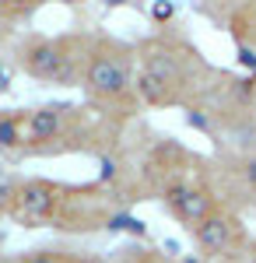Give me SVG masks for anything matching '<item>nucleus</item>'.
<instances>
[{"label":"nucleus","mask_w":256,"mask_h":263,"mask_svg":"<svg viewBox=\"0 0 256 263\" xmlns=\"http://www.w3.org/2000/svg\"><path fill=\"white\" fill-rule=\"evenodd\" d=\"M193 235H197L200 256H207V260H221V256H228V253L242 242V228H239V221L232 218V214H225V211L207 214V218L193 228Z\"/></svg>","instance_id":"1"},{"label":"nucleus","mask_w":256,"mask_h":263,"mask_svg":"<svg viewBox=\"0 0 256 263\" xmlns=\"http://www.w3.org/2000/svg\"><path fill=\"white\" fill-rule=\"evenodd\" d=\"M165 203H169V211H172L186 228H197L207 214L217 211L214 197H211L207 190L193 186V182H172V186H165Z\"/></svg>","instance_id":"2"},{"label":"nucleus","mask_w":256,"mask_h":263,"mask_svg":"<svg viewBox=\"0 0 256 263\" xmlns=\"http://www.w3.org/2000/svg\"><path fill=\"white\" fill-rule=\"evenodd\" d=\"M84 81H88V91L105 95V99H119V95H126V91H130V70H126V63L119 60V57L102 53V57L92 60Z\"/></svg>","instance_id":"3"},{"label":"nucleus","mask_w":256,"mask_h":263,"mask_svg":"<svg viewBox=\"0 0 256 263\" xmlns=\"http://www.w3.org/2000/svg\"><path fill=\"white\" fill-rule=\"evenodd\" d=\"M28 74H35L42 81H74V67L70 60L63 57V49H60L57 42H39V46H32L28 53Z\"/></svg>","instance_id":"4"},{"label":"nucleus","mask_w":256,"mask_h":263,"mask_svg":"<svg viewBox=\"0 0 256 263\" xmlns=\"http://www.w3.org/2000/svg\"><path fill=\"white\" fill-rule=\"evenodd\" d=\"M18 207H21V218L39 221L46 214H53V207H57V190H53L49 182H25L18 190Z\"/></svg>","instance_id":"5"},{"label":"nucleus","mask_w":256,"mask_h":263,"mask_svg":"<svg viewBox=\"0 0 256 263\" xmlns=\"http://www.w3.org/2000/svg\"><path fill=\"white\" fill-rule=\"evenodd\" d=\"M144 70H151L158 81L169 88V95H172L179 84H182V63H179L176 53H165V49L151 53V57H148V63H144Z\"/></svg>","instance_id":"6"},{"label":"nucleus","mask_w":256,"mask_h":263,"mask_svg":"<svg viewBox=\"0 0 256 263\" xmlns=\"http://www.w3.org/2000/svg\"><path fill=\"white\" fill-rule=\"evenodd\" d=\"M60 126H63V112H60L57 105H42V109H35L28 116V134L35 141H53L60 134Z\"/></svg>","instance_id":"7"},{"label":"nucleus","mask_w":256,"mask_h":263,"mask_svg":"<svg viewBox=\"0 0 256 263\" xmlns=\"http://www.w3.org/2000/svg\"><path fill=\"white\" fill-rule=\"evenodd\" d=\"M137 95L148 102V105H161V102L172 99V95H169V88L158 81L151 70H140V74H137Z\"/></svg>","instance_id":"8"},{"label":"nucleus","mask_w":256,"mask_h":263,"mask_svg":"<svg viewBox=\"0 0 256 263\" xmlns=\"http://www.w3.org/2000/svg\"><path fill=\"white\" fill-rule=\"evenodd\" d=\"M18 141H21L18 120H11V116H0V151H11V147H18Z\"/></svg>","instance_id":"9"},{"label":"nucleus","mask_w":256,"mask_h":263,"mask_svg":"<svg viewBox=\"0 0 256 263\" xmlns=\"http://www.w3.org/2000/svg\"><path fill=\"white\" fill-rule=\"evenodd\" d=\"M239 179H242L246 190L256 193V151H246V155L239 158Z\"/></svg>","instance_id":"10"},{"label":"nucleus","mask_w":256,"mask_h":263,"mask_svg":"<svg viewBox=\"0 0 256 263\" xmlns=\"http://www.w3.org/2000/svg\"><path fill=\"white\" fill-rule=\"evenodd\" d=\"M105 228H109V232H134V235H144V221H140V218H130V214H116V218H109Z\"/></svg>","instance_id":"11"},{"label":"nucleus","mask_w":256,"mask_h":263,"mask_svg":"<svg viewBox=\"0 0 256 263\" xmlns=\"http://www.w3.org/2000/svg\"><path fill=\"white\" fill-rule=\"evenodd\" d=\"M151 18H155V21H172V18H176V4H172V0H155Z\"/></svg>","instance_id":"12"},{"label":"nucleus","mask_w":256,"mask_h":263,"mask_svg":"<svg viewBox=\"0 0 256 263\" xmlns=\"http://www.w3.org/2000/svg\"><path fill=\"white\" fill-rule=\"evenodd\" d=\"M186 123H190L193 130H204V134L211 130V116H207L204 109H190V116H186Z\"/></svg>","instance_id":"13"},{"label":"nucleus","mask_w":256,"mask_h":263,"mask_svg":"<svg viewBox=\"0 0 256 263\" xmlns=\"http://www.w3.org/2000/svg\"><path fill=\"white\" fill-rule=\"evenodd\" d=\"M11 200H14V186H11V179L0 172V211H4V207H7Z\"/></svg>","instance_id":"14"},{"label":"nucleus","mask_w":256,"mask_h":263,"mask_svg":"<svg viewBox=\"0 0 256 263\" xmlns=\"http://www.w3.org/2000/svg\"><path fill=\"white\" fill-rule=\"evenodd\" d=\"M116 176V162L113 158H102V179H113Z\"/></svg>","instance_id":"15"},{"label":"nucleus","mask_w":256,"mask_h":263,"mask_svg":"<svg viewBox=\"0 0 256 263\" xmlns=\"http://www.w3.org/2000/svg\"><path fill=\"white\" fill-rule=\"evenodd\" d=\"M28 263H60V260H53V256H46V253H39V256H32Z\"/></svg>","instance_id":"16"},{"label":"nucleus","mask_w":256,"mask_h":263,"mask_svg":"<svg viewBox=\"0 0 256 263\" xmlns=\"http://www.w3.org/2000/svg\"><path fill=\"white\" fill-rule=\"evenodd\" d=\"M204 260H207V256H179L176 263H204Z\"/></svg>","instance_id":"17"},{"label":"nucleus","mask_w":256,"mask_h":263,"mask_svg":"<svg viewBox=\"0 0 256 263\" xmlns=\"http://www.w3.org/2000/svg\"><path fill=\"white\" fill-rule=\"evenodd\" d=\"M249 263H256V242L249 246Z\"/></svg>","instance_id":"18"},{"label":"nucleus","mask_w":256,"mask_h":263,"mask_svg":"<svg viewBox=\"0 0 256 263\" xmlns=\"http://www.w3.org/2000/svg\"><path fill=\"white\" fill-rule=\"evenodd\" d=\"M109 7H119V4H130V0H105Z\"/></svg>","instance_id":"19"},{"label":"nucleus","mask_w":256,"mask_h":263,"mask_svg":"<svg viewBox=\"0 0 256 263\" xmlns=\"http://www.w3.org/2000/svg\"><path fill=\"white\" fill-rule=\"evenodd\" d=\"M4 4H14V7H21V4H28V0H4Z\"/></svg>","instance_id":"20"},{"label":"nucleus","mask_w":256,"mask_h":263,"mask_svg":"<svg viewBox=\"0 0 256 263\" xmlns=\"http://www.w3.org/2000/svg\"><path fill=\"white\" fill-rule=\"evenodd\" d=\"M217 4H239V0H217Z\"/></svg>","instance_id":"21"},{"label":"nucleus","mask_w":256,"mask_h":263,"mask_svg":"<svg viewBox=\"0 0 256 263\" xmlns=\"http://www.w3.org/2000/svg\"><path fill=\"white\" fill-rule=\"evenodd\" d=\"M63 4H81V0H63Z\"/></svg>","instance_id":"22"}]
</instances>
